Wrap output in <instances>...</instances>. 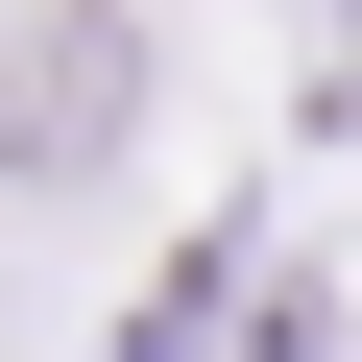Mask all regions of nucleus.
<instances>
[{
  "mask_svg": "<svg viewBox=\"0 0 362 362\" xmlns=\"http://www.w3.org/2000/svg\"><path fill=\"white\" fill-rule=\"evenodd\" d=\"M145 145V25H0V194H97Z\"/></svg>",
  "mask_w": 362,
  "mask_h": 362,
  "instance_id": "f257e3e1",
  "label": "nucleus"
}]
</instances>
